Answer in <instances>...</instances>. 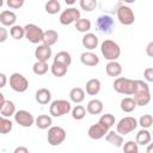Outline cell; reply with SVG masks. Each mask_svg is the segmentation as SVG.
<instances>
[{"label":"cell","instance_id":"obj_1","mask_svg":"<svg viewBox=\"0 0 153 153\" xmlns=\"http://www.w3.org/2000/svg\"><path fill=\"white\" fill-rule=\"evenodd\" d=\"M133 98L135 99L139 106H145L151 102V92L147 82L142 80H135V90L133 93Z\"/></svg>","mask_w":153,"mask_h":153},{"label":"cell","instance_id":"obj_2","mask_svg":"<svg viewBox=\"0 0 153 153\" xmlns=\"http://www.w3.org/2000/svg\"><path fill=\"white\" fill-rule=\"evenodd\" d=\"M100 51H102V55L108 61H115L121 55V48H120V45L115 41H111V39H105L102 43Z\"/></svg>","mask_w":153,"mask_h":153},{"label":"cell","instance_id":"obj_3","mask_svg":"<svg viewBox=\"0 0 153 153\" xmlns=\"http://www.w3.org/2000/svg\"><path fill=\"white\" fill-rule=\"evenodd\" d=\"M114 90L118 93L131 96L135 90V80L124 78V76H117L112 84Z\"/></svg>","mask_w":153,"mask_h":153},{"label":"cell","instance_id":"obj_4","mask_svg":"<svg viewBox=\"0 0 153 153\" xmlns=\"http://www.w3.org/2000/svg\"><path fill=\"white\" fill-rule=\"evenodd\" d=\"M69 111H72V105L66 99H56L51 102L49 112L54 117H61L63 115H67Z\"/></svg>","mask_w":153,"mask_h":153},{"label":"cell","instance_id":"obj_5","mask_svg":"<svg viewBox=\"0 0 153 153\" xmlns=\"http://www.w3.org/2000/svg\"><path fill=\"white\" fill-rule=\"evenodd\" d=\"M24 29H25V38L29 42H31L33 44H37V43H39V42L43 41V33H44V31L39 26H37L36 24H32V23L26 24L24 26Z\"/></svg>","mask_w":153,"mask_h":153},{"label":"cell","instance_id":"obj_6","mask_svg":"<svg viewBox=\"0 0 153 153\" xmlns=\"http://www.w3.org/2000/svg\"><path fill=\"white\" fill-rule=\"evenodd\" d=\"M137 126H139V122L136 121L135 117L127 116V117H123L122 120H120V122L116 126V131L120 133L121 135H127V134L134 131Z\"/></svg>","mask_w":153,"mask_h":153},{"label":"cell","instance_id":"obj_7","mask_svg":"<svg viewBox=\"0 0 153 153\" xmlns=\"http://www.w3.org/2000/svg\"><path fill=\"white\" fill-rule=\"evenodd\" d=\"M66 130L59 126L50 127L48 130V143L51 146H59L66 140Z\"/></svg>","mask_w":153,"mask_h":153},{"label":"cell","instance_id":"obj_8","mask_svg":"<svg viewBox=\"0 0 153 153\" xmlns=\"http://www.w3.org/2000/svg\"><path fill=\"white\" fill-rule=\"evenodd\" d=\"M117 19L122 25H131L135 22V14L129 6L121 5L116 10Z\"/></svg>","mask_w":153,"mask_h":153},{"label":"cell","instance_id":"obj_9","mask_svg":"<svg viewBox=\"0 0 153 153\" xmlns=\"http://www.w3.org/2000/svg\"><path fill=\"white\" fill-rule=\"evenodd\" d=\"M10 86L13 91L18 92V93H23L27 90L29 87V81L27 79L20 74V73H13L10 76Z\"/></svg>","mask_w":153,"mask_h":153},{"label":"cell","instance_id":"obj_10","mask_svg":"<svg viewBox=\"0 0 153 153\" xmlns=\"http://www.w3.org/2000/svg\"><path fill=\"white\" fill-rule=\"evenodd\" d=\"M96 26L97 30L100 31L104 35H110L112 32V27H114V19L109 16V14H103L99 16L97 18L96 22Z\"/></svg>","mask_w":153,"mask_h":153},{"label":"cell","instance_id":"obj_11","mask_svg":"<svg viewBox=\"0 0 153 153\" xmlns=\"http://www.w3.org/2000/svg\"><path fill=\"white\" fill-rule=\"evenodd\" d=\"M14 121H16V123H18L20 127L30 128V127L35 123L36 118L32 116L31 112H29V111H26V110H18V111H16V114H14Z\"/></svg>","mask_w":153,"mask_h":153},{"label":"cell","instance_id":"obj_12","mask_svg":"<svg viewBox=\"0 0 153 153\" xmlns=\"http://www.w3.org/2000/svg\"><path fill=\"white\" fill-rule=\"evenodd\" d=\"M80 11L74 8V7H69L67 10H65L61 14H60V23L62 25H71L72 23H75L80 19Z\"/></svg>","mask_w":153,"mask_h":153},{"label":"cell","instance_id":"obj_13","mask_svg":"<svg viewBox=\"0 0 153 153\" xmlns=\"http://www.w3.org/2000/svg\"><path fill=\"white\" fill-rule=\"evenodd\" d=\"M109 129H110V128H108L106 126H104L103 123H100V122L98 121L96 124H92V126L88 128L87 135H88V137L92 139V140H100V139H103V137L108 134Z\"/></svg>","mask_w":153,"mask_h":153},{"label":"cell","instance_id":"obj_14","mask_svg":"<svg viewBox=\"0 0 153 153\" xmlns=\"http://www.w3.org/2000/svg\"><path fill=\"white\" fill-rule=\"evenodd\" d=\"M35 56L37 60L39 61H45L48 62V60L51 57V48L47 44H39L36 49H35Z\"/></svg>","mask_w":153,"mask_h":153},{"label":"cell","instance_id":"obj_15","mask_svg":"<svg viewBox=\"0 0 153 153\" xmlns=\"http://www.w3.org/2000/svg\"><path fill=\"white\" fill-rule=\"evenodd\" d=\"M80 61L82 65H85L87 67H94L99 63V57L90 50V51H84L80 55Z\"/></svg>","mask_w":153,"mask_h":153},{"label":"cell","instance_id":"obj_16","mask_svg":"<svg viewBox=\"0 0 153 153\" xmlns=\"http://www.w3.org/2000/svg\"><path fill=\"white\" fill-rule=\"evenodd\" d=\"M16 22H17V16L14 12L5 10L0 13V23L2 24V26H13L16 25Z\"/></svg>","mask_w":153,"mask_h":153},{"label":"cell","instance_id":"obj_17","mask_svg":"<svg viewBox=\"0 0 153 153\" xmlns=\"http://www.w3.org/2000/svg\"><path fill=\"white\" fill-rule=\"evenodd\" d=\"M81 43L87 50H93L98 47V37L92 32H87L84 35Z\"/></svg>","mask_w":153,"mask_h":153},{"label":"cell","instance_id":"obj_18","mask_svg":"<svg viewBox=\"0 0 153 153\" xmlns=\"http://www.w3.org/2000/svg\"><path fill=\"white\" fill-rule=\"evenodd\" d=\"M35 99H36V102L38 104L45 105L51 100V92L48 88H39V90L36 91Z\"/></svg>","mask_w":153,"mask_h":153},{"label":"cell","instance_id":"obj_19","mask_svg":"<svg viewBox=\"0 0 153 153\" xmlns=\"http://www.w3.org/2000/svg\"><path fill=\"white\" fill-rule=\"evenodd\" d=\"M105 140L109 143L114 145L115 147H122L123 145V135H121L115 130H109L108 134L105 135Z\"/></svg>","mask_w":153,"mask_h":153},{"label":"cell","instance_id":"obj_20","mask_svg":"<svg viewBox=\"0 0 153 153\" xmlns=\"http://www.w3.org/2000/svg\"><path fill=\"white\" fill-rule=\"evenodd\" d=\"M105 71H106V74L109 76H114V78H117L121 75L122 73V66L115 60V61H109L108 65L105 66Z\"/></svg>","mask_w":153,"mask_h":153},{"label":"cell","instance_id":"obj_21","mask_svg":"<svg viewBox=\"0 0 153 153\" xmlns=\"http://www.w3.org/2000/svg\"><path fill=\"white\" fill-rule=\"evenodd\" d=\"M103 109H104V105H103L102 100H99V99H91L86 106L87 112L91 115H99V114H102Z\"/></svg>","mask_w":153,"mask_h":153},{"label":"cell","instance_id":"obj_22","mask_svg":"<svg viewBox=\"0 0 153 153\" xmlns=\"http://www.w3.org/2000/svg\"><path fill=\"white\" fill-rule=\"evenodd\" d=\"M151 140H152V133H149L146 128H142L141 130H139L135 136V141L137 142V145H141V146L148 145Z\"/></svg>","mask_w":153,"mask_h":153},{"label":"cell","instance_id":"obj_23","mask_svg":"<svg viewBox=\"0 0 153 153\" xmlns=\"http://www.w3.org/2000/svg\"><path fill=\"white\" fill-rule=\"evenodd\" d=\"M57 39H59L57 31H55V30H47L43 33V41H42V43L51 47V45H54L57 42Z\"/></svg>","mask_w":153,"mask_h":153},{"label":"cell","instance_id":"obj_24","mask_svg":"<svg viewBox=\"0 0 153 153\" xmlns=\"http://www.w3.org/2000/svg\"><path fill=\"white\" fill-rule=\"evenodd\" d=\"M0 114H1V116H5V117L14 116V114H16L14 103L12 100H5V103L2 105H0Z\"/></svg>","mask_w":153,"mask_h":153},{"label":"cell","instance_id":"obj_25","mask_svg":"<svg viewBox=\"0 0 153 153\" xmlns=\"http://www.w3.org/2000/svg\"><path fill=\"white\" fill-rule=\"evenodd\" d=\"M100 91V81L99 79H90L86 82V93L90 96H96Z\"/></svg>","mask_w":153,"mask_h":153},{"label":"cell","instance_id":"obj_26","mask_svg":"<svg viewBox=\"0 0 153 153\" xmlns=\"http://www.w3.org/2000/svg\"><path fill=\"white\" fill-rule=\"evenodd\" d=\"M69 99H71V102H73L75 104L81 103L85 99V91L81 87H74V88H72L71 92H69Z\"/></svg>","mask_w":153,"mask_h":153},{"label":"cell","instance_id":"obj_27","mask_svg":"<svg viewBox=\"0 0 153 153\" xmlns=\"http://www.w3.org/2000/svg\"><path fill=\"white\" fill-rule=\"evenodd\" d=\"M54 62H57V63H61V65H65V66L69 67L71 63H72V56H71V54L68 51L62 50V51H59L55 55Z\"/></svg>","mask_w":153,"mask_h":153},{"label":"cell","instance_id":"obj_28","mask_svg":"<svg viewBox=\"0 0 153 153\" xmlns=\"http://www.w3.org/2000/svg\"><path fill=\"white\" fill-rule=\"evenodd\" d=\"M136 106H137V104H136L135 99L131 97H126L121 100V110L124 112H128V114L133 112Z\"/></svg>","mask_w":153,"mask_h":153},{"label":"cell","instance_id":"obj_29","mask_svg":"<svg viewBox=\"0 0 153 153\" xmlns=\"http://www.w3.org/2000/svg\"><path fill=\"white\" fill-rule=\"evenodd\" d=\"M37 128L39 129H48L53 124V118L49 115H39L35 121Z\"/></svg>","mask_w":153,"mask_h":153},{"label":"cell","instance_id":"obj_30","mask_svg":"<svg viewBox=\"0 0 153 153\" xmlns=\"http://www.w3.org/2000/svg\"><path fill=\"white\" fill-rule=\"evenodd\" d=\"M67 69L68 67L65 66V65H61V63H57V62H53V65L50 66V72L54 76H57V78H61V76H65L67 74Z\"/></svg>","mask_w":153,"mask_h":153},{"label":"cell","instance_id":"obj_31","mask_svg":"<svg viewBox=\"0 0 153 153\" xmlns=\"http://www.w3.org/2000/svg\"><path fill=\"white\" fill-rule=\"evenodd\" d=\"M49 69V66H48V62L45 61H39L37 60L33 66H32V71L36 75H44Z\"/></svg>","mask_w":153,"mask_h":153},{"label":"cell","instance_id":"obj_32","mask_svg":"<svg viewBox=\"0 0 153 153\" xmlns=\"http://www.w3.org/2000/svg\"><path fill=\"white\" fill-rule=\"evenodd\" d=\"M44 8H45V12L47 13H49V14H56V13L60 12L61 5H60L59 0H48L45 2Z\"/></svg>","mask_w":153,"mask_h":153},{"label":"cell","instance_id":"obj_33","mask_svg":"<svg viewBox=\"0 0 153 153\" xmlns=\"http://www.w3.org/2000/svg\"><path fill=\"white\" fill-rule=\"evenodd\" d=\"M10 35L13 39L19 41L23 37H25V29H24V26H20V25H13L10 29Z\"/></svg>","mask_w":153,"mask_h":153},{"label":"cell","instance_id":"obj_34","mask_svg":"<svg viewBox=\"0 0 153 153\" xmlns=\"http://www.w3.org/2000/svg\"><path fill=\"white\" fill-rule=\"evenodd\" d=\"M13 128V123L10 118L5 117V116H1L0 118V133L1 134H7L12 130Z\"/></svg>","mask_w":153,"mask_h":153},{"label":"cell","instance_id":"obj_35","mask_svg":"<svg viewBox=\"0 0 153 153\" xmlns=\"http://www.w3.org/2000/svg\"><path fill=\"white\" fill-rule=\"evenodd\" d=\"M75 29L79 32H87L88 30H91V22L86 18H80L78 22H75Z\"/></svg>","mask_w":153,"mask_h":153},{"label":"cell","instance_id":"obj_36","mask_svg":"<svg viewBox=\"0 0 153 153\" xmlns=\"http://www.w3.org/2000/svg\"><path fill=\"white\" fill-rule=\"evenodd\" d=\"M86 109L82 106V105H75L73 109H72V117L76 121H80L85 117L86 115Z\"/></svg>","mask_w":153,"mask_h":153},{"label":"cell","instance_id":"obj_37","mask_svg":"<svg viewBox=\"0 0 153 153\" xmlns=\"http://www.w3.org/2000/svg\"><path fill=\"white\" fill-rule=\"evenodd\" d=\"M81 10L86 11V12H91L93 10H96L97 7V0H80L79 1Z\"/></svg>","mask_w":153,"mask_h":153},{"label":"cell","instance_id":"obj_38","mask_svg":"<svg viewBox=\"0 0 153 153\" xmlns=\"http://www.w3.org/2000/svg\"><path fill=\"white\" fill-rule=\"evenodd\" d=\"M152 124H153V116L149 115V114L142 115L140 117V120H139V126H141L142 128H146L147 129V128L152 127Z\"/></svg>","mask_w":153,"mask_h":153},{"label":"cell","instance_id":"obj_39","mask_svg":"<svg viewBox=\"0 0 153 153\" xmlns=\"http://www.w3.org/2000/svg\"><path fill=\"white\" fill-rule=\"evenodd\" d=\"M99 122L103 123L104 126H106L108 128H111L115 124V116L112 114H104L99 118Z\"/></svg>","mask_w":153,"mask_h":153},{"label":"cell","instance_id":"obj_40","mask_svg":"<svg viewBox=\"0 0 153 153\" xmlns=\"http://www.w3.org/2000/svg\"><path fill=\"white\" fill-rule=\"evenodd\" d=\"M123 151H124L126 153H137V152H139V145H137L136 141L129 140V141H127V142L124 143Z\"/></svg>","mask_w":153,"mask_h":153},{"label":"cell","instance_id":"obj_41","mask_svg":"<svg viewBox=\"0 0 153 153\" xmlns=\"http://www.w3.org/2000/svg\"><path fill=\"white\" fill-rule=\"evenodd\" d=\"M25 0H6V4L12 10H18L24 5Z\"/></svg>","mask_w":153,"mask_h":153},{"label":"cell","instance_id":"obj_42","mask_svg":"<svg viewBox=\"0 0 153 153\" xmlns=\"http://www.w3.org/2000/svg\"><path fill=\"white\" fill-rule=\"evenodd\" d=\"M143 78L146 79V81L153 82V67H148L145 69L143 72Z\"/></svg>","mask_w":153,"mask_h":153},{"label":"cell","instance_id":"obj_43","mask_svg":"<svg viewBox=\"0 0 153 153\" xmlns=\"http://www.w3.org/2000/svg\"><path fill=\"white\" fill-rule=\"evenodd\" d=\"M7 36H8L7 30L5 29V26H1L0 27V43H4L7 39Z\"/></svg>","mask_w":153,"mask_h":153},{"label":"cell","instance_id":"obj_44","mask_svg":"<svg viewBox=\"0 0 153 153\" xmlns=\"http://www.w3.org/2000/svg\"><path fill=\"white\" fill-rule=\"evenodd\" d=\"M146 54L149 57H153V41H151L146 47Z\"/></svg>","mask_w":153,"mask_h":153},{"label":"cell","instance_id":"obj_45","mask_svg":"<svg viewBox=\"0 0 153 153\" xmlns=\"http://www.w3.org/2000/svg\"><path fill=\"white\" fill-rule=\"evenodd\" d=\"M27 152H29V149L26 147H17L14 149V153H27Z\"/></svg>","mask_w":153,"mask_h":153},{"label":"cell","instance_id":"obj_46","mask_svg":"<svg viewBox=\"0 0 153 153\" xmlns=\"http://www.w3.org/2000/svg\"><path fill=\"white\" fill-rule=\"evenodd\" d=\"M0 79H1L0 87H5V85H6V75H5V73H0Z\"/></svg>","mask_w":153,"mask_h":153},{"label":"cell","instance_id":"obj_47","mask_svg":"<svg viewBox=\"0 0 153 153\" xmlns=\"http://www.w3.org/2000/svg\"><path fill=\"white\" fill-rule=\"evenodd\" d=\"M146 152H147V153H153V142H152V143L149 142V143L147 145V148H146Z\"/></svg>","mask_w":153,"mask_h":153},{"label":"cell","instance_id":"obj_48","mask_svg":"<svg viewBox=\"0 0 153 153\" xmlns=\"http://www.w3.org/2000/svg\"><path fill=\"white\" fill-rule=\"evenodd\" d=\"M5 100H6V99H5L4 94H2V93H0V105H2V104L5 103Z\"/></svg>","mask_w":153,"mask_h":153},{"label":"cell","instance_id":"obj_49","mask_svg":"<svg viewBox=\"0 0 153 153\" xmlns=\"http://www.w3.org/2000/svg\"><path fill=\"white\" fill-rule=\"evenodd\" d=\"M65 2H66L67 5H74V4L76 2V0H65Z\"/></svg>","mask_w":153,"mask_h":153},{"label":"cell","instance_id":"obj_50","mask_svg":"<svg viewBox=\"0 0 153 153\" xmlns=\"http://www.w3.org/2000/svg\"><path fill=\"white\" fill-rule=\"evenodd\" d=\"M122 2H124V4H134L136 0H121Z\"/></svg>","mask_w":153,"mask_h":153},{"label":"cell","instance_id":"obj_51","mask_svg":"<svg viewBox=\"0 0 153 153\" xmlns=\"http://www.w3.org/2000/svg\"><path fill=\"white\" fill-rule=\"evenodd\" d=\"M152 136H153V131H152Z\"/></svg>","mask_w":153,"mask_h":153}]
</instances>
